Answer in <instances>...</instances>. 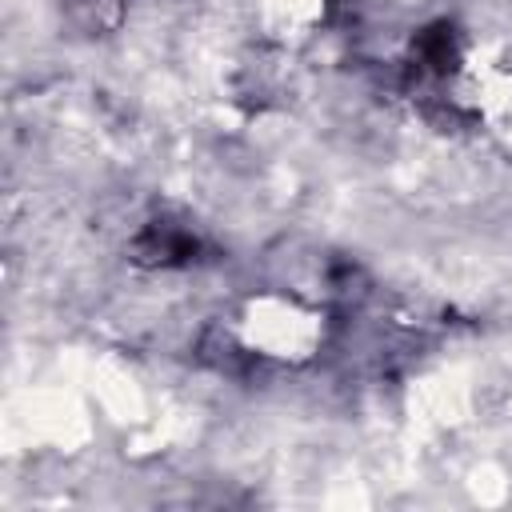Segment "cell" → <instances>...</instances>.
<instances>
[{
	"mask_svg": "<svg viewBox=\"0 0 512 512\" xmlns=\"http://www.w3.org/2000/svg\"><path fill=\"white\" fill-rule=\"evenodd\" d=\"M132 256L148 268H184L200 256V236L176 220H152L136 232Z\"/></svg>",
	"mask_w": 512,
	"mask_h": 512,
	"instance_id": "cell-1",
	"label": "cell"
},
{
	"mask_svg": "<svg viewBox=\"0 0 512 512\" xmlns=\"http://www.w3.org/2000/svg\"><path fill=\"white\" fill-rule=\"evenodd\" d=\"M460 60V36L452 24H432L412 40V68L420 76H448Z\"/></svg>",
	"mask_w": 512,
	"mask_h": 512,
	"instance_id": "cell-2",
	"label": "cell"
}]
</instances>
